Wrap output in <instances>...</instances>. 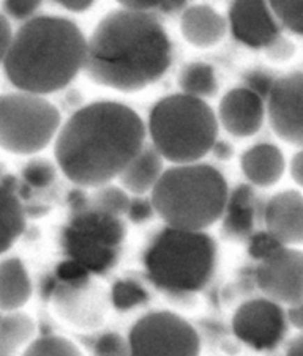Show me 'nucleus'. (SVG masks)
<instances>
[{
    "label": "nucleus",
    "mask_w": 303,
    "mask_h": 356,
    "mask_svg": "<svg viewBox=\"0 0 303 356\" xmlns=\"http://www.w3.org/2000/svg\"><path fill=\"white\" fill-rule=\"evenodd\" d=\"M148 131L163 159L176 165L193 164L215 147L218 118L204 99L176 93L152 109Z\"/></svg>",
    "instance_id": "nucleus-5"
},
{
    "label": "nucleus",
    "mask_w": 303,
    "mask_h": 356,
    "mask_svg": "<svg viewBox=\"0 0 303 356\" xmlns=\"http://www.w3.org/2000/svg\"><path fill=\"white\" fill-rule=\"evenodd\" d=\"M125 10L139 11V13H150V10L157 8L162 5V2H152V0H138V2H121Z\"/></svg>",
    "instance_id": "nucleus-38"
},
{
    "label": "nucleus",
    "mask_w": 303,
    "mask_h": 356,
    "mask_svg": "<svg viewBox=\"0 0 303 356\" xmlns=\"http://www.w3.org/2000/svg\"><path fill=\"white\" fill-rule=\"evenodd\" d=\"M22 175L26 178L29 185L43 188L54 180V168H52L49 163L43 161V159H37V161L27 164V168L24 169Z\"/></svg>",
    "instance_id": "nucleus-30"
},
{
    "label": "nucleus",
    "mask_w": 303,
    "mask_h": 356,
    "mask_svg": "<svg viewBox=\"0 0 303 356\" xmlns=\"http://www.w3.org/2000/svg\"><path fill=\"white\" fill-rule=\"evenodd\" d=\"M13 29L8 17L3 13H0V65H3L5 58L8 56L11 41H13Z\"/></svg>",
    "instance_id": "nucleus-35"
},
{
    "label": "nucleus",
    "mask_w": 303,
    "mask_h": 356,
    "mask_svg": "<svg viewBox=\"0 0 303 356\" xmlns=\"http://www.w3.org/2000/svg\"><path fill=\"white\" fill-rule=\"evenodd\" d=\"M233 330L237 339L254 350H273L288 331V317L281 305L269 298L249 300L235 311Z\"/></svg>",
    "instance_id": "nucleus-10"
},
{
    "label": "nucleus",
    "mask_w": 303,
    "mask_h": 356,
    "mask_svg": "<svg viewBox=\"0 0 303 356\" xmlns=\"http://www.w3.org/2000/svg\"><path fill=\"white\" fill-rule=\"evenodd\" d=\"M163 158L153 147H144L118 175L122 186L133 194H146L155 188L163 174Z\"/></svg>",
    "instance_id": "nucleus-18"
},
{
    "label": "nucleus",
    "mask_w": 303,
    "mask_h": 356,
    "mask_svg": "<svg viewBox=\"0 0 303 356\" xmlns=\"http://www.w3.org/2000/svg\"><path fill=\"white\" fill-rule=\"evenodd\" d=\"M269 7L281 27H286L293 33L303 35V2L278 0L269 2Z\"/></svg>",
    "instance_id": "nucleus-26"
},
{
    "label": "nucleus",
    "mask_w": 303,
    "mask_h": 356,
    "mask_svg": "<svg viewBox=\"0 0 303 356\" xmlns=\"http://www.w3.org/2000/svg\"><path fill=\"white\" fill-rule=\"evenodd\" d=\"M26 229V215L15 189L0 185V254L7 252Z\"/></svg>",
    "instance_id": "nucleus-21"
},
{
    "label": "nucleus",
    "mask_w": 303,
    "mask_h": 356,
    "mask_svg": "<svg viewBox=\"0 0 303 356\" xmlns=\"http://www.w3.org/2000/svg\"><path fill=\"white\" fill-rule=\"evenodd\" d=\"M93 356H130L128 339L118 333H106L95 343Z\"/></svg>",
    "instance_id": "nucleus-29"
},
{
    "label": "nucleus",
    "mask_w": 303,
    "mask_h": 356,
    "mask_svg": "<svg viewBox=\"0 0 303 356\" xmlns=\"http://www.w3.org/2000/svg\"><path fill=\"white\" fill-rule=\"evenodd\" d=\"M286 161L281 150L272 144H258L243 153L242 170L254 186L269 188L280 180Z\"/></svg>",
    "instance_id": "nucleus-17"
},
{
    "label": "nucleus",
    "mask_w": 303,
    "mask_h": 356,
    "mask_svg": "<svg viewBox=\"0 0 303 356\" xmlns=\"http://www.w3.org/2000/svg\"><path fill=\"white\" fill-rule=\"evenodd\" d=\"M21 356H82L73 342L61 336H41L24 350Z\"/></svg>",
    "instance_id": "nucleus-24"
},
{
    "label": "nucleus",
    "mask_w": 303,
    "mask_h": 356,
    "mask_svg": "<svg viewBox=\"0 0 303 356\" xmlns=\"http://www.w3.org/2000/svg\"><path fill=\"white\" fill-rule=\"evenodd\" d=\"M273 84H275V81H273L270 76H267L264 73H253L251 78L248 81V87L249 90L254 92L261 97L263 99L269 98V93L272 90Z\"/></svg>",
    "instance_id": "nucleus-34"
},
{
    "label": "nucleus",
    "mask_w": 303,
    "mask_h": 356,
    "mask_svg": "<svg viewBox=\"0 0 303 356\" xmlns=\"http://www.w3.org/2000/svg\"><path fill=\"white\" fill-rule=\"evenodd\" d=\"M224 234L231 238H245L253 235L254 200L249 186H239L229 195L224 210Z\"/></svg>",
    "instance_id": "nucleus-20"
},
{
    "label": "nucleus",
    "mask_w": 303,
    "mask_h": 356,
    "mask_svg": "<svg viewBox=\"0 0 303 356\" xmlns=\"http://www.w3.org/2000/svg\"><path fill=\"white\" fill-rule=\"evenodd\" d=\"M146 124L128 106L98 101L75 112L56 139V159L71 181L100 188L144 148Z\"/></svg>",
    "instance_id": "nucleus-1"
},
{
    "label": "nucleus",
    "mask_w": 303,
    "mask_h": 356,
    "mask_svg": "<svg viewBox=\"0 0 303 356\" xmlns=\"http://www.w3.org/2000/svg\"><path fill=\"white\" fill-rule=\"evenodd\" d=\"M179 87L182 93L188 97L198 99L213 97L218 88L215 71L210 65L202 62L188 63L179 76Z\"/></svg>",
    "instance_id": "nucleus-23"
},
{
    "label": "nucleus",
    "mask_w": 303,
    "mask_h": 356,
    "mask_svg": "<svg viewBox=\"0 0 303 356\" xmlns=\"http://www.w3.org/2000/svg\"><path fill=\"white\" fill-rule=\"evenodd\" d=\"M286 356H303V331L289 342Z\"/></svg>",
    "instance_id": "nucleus-41"
},
{
    "label": "nucleus",
    "mask_w": 303,
    "mask_h": 356,
    "mask_svg": "<svg viewBox=\"0 0 303 356\" xmlns=\"http://www.w3.org/2000/svg\"><path fill=\"white\" fill-rule=\"evenodd\" d=\"M286 317H288V323L293 325L294 328L303 331V302L290 306L286 312Z\"/></svg>",
    "instance_id": "nucleus-39"
},
{
    "label": "nucleus",
    "mask_w": 303,
    "mask_h": 356,
    "mask_svg": "<svg viewBox=\"0 0 303 356\" xmlns=\"http://www.w3.org/2000/svg\"><path fill=\"white\" fill-rule=\"evenodd\" d=\"M130 356H199L198 331L185 318L168 311L139 318L128 336Z\"/></svg>",
    "instance_id": "nucleus-8"
},
{
    "label": "nucleus",
    "mask_w": 303,
    "mask_h": 356,
    "mask_svg": "<svg viewBox=\"0 0 303 356\" xmlns=\"http://www.w3.org/2000/svg\"><path fill=\"white\" fill-rule=\"evenodd\" d=\"M155 211L152 207V202L147 200H134L130 202L128 207V215L134 222H142L152 216V213Z\"/></svg>",
    "instance_id": "nucleus-36"
},
{
    "label": "nucleus",
    "mask_w": 303,
    "mask_h": 356,
    "mask_svg": "<svg viewBox=\"0 0 303 356\" xmlns=\"http://www.w3.org/2000/svg\"><path fill=\"white\" fill-rule=\"evenodd\" d=\"M112 302L117 309L128 311L147 301V292L134 281H118L112 287Z\"/></svg>",
    "instance_id": "nucleus-27"
},
{
    "label": "nucleus",
    "mask_w": 303,
    "mask_h": 356,
    "mask_svg": "<svg viewBox=\"0 0 303 356\" xmlns=\"http://www.w3.org/2000/svg\"><path fill=\"white\" fill-rule=\"evenodd\" d=\"M215 259V241L207 234L166 227L148 246L144 264L157 287L171 293H193L210 281Z\"/></svg>",
    "instance_id": "nucleus-6"
},
{
    "label": "nucleus",
    "mask_w": 303,
    "mask_h": 356,
    "mask_svg": "<svg viewBox=\"0 0 303 356\" xmlns=\"http://www.w3.org/2000/svg\"><path fill=\"white\" fill-rule=\"evenodd\" d=\"M264 99L247 87L233 88L219 103L218 118L226 131L235 138L256 134L264 123Z\"/></svg>",
    "instance_id": "nucleus-14"
},
{
    "label": "nucleus",
    "mask_w": 303,
    "mask_h": 356,
    "mask_svg": "<svg viewBox=\"0 0 303 356\" xmlns=\"http://www.w3.org/2000/svg\"><path fill=\"white\" fill-rule=\"evenodd\" d=\"M95 211L104 213L109 216H118L128 211L130 199L123 189L117 186H100L98 191L93 194Z\"/></svg>",
    "instance_id": "nucleus-25"
},
{
    "label": "nucleus",
    "mask_w": 303,
    "mask_h": 356,
    "mask_svg": "<svg viewBox=\"0 0 303 356\" xmlns=\"http://www.w3.org/2000/svg\"><path fill=\"white\" fill-rule=\"evenodd\" d=\"M229 24L234 37L249 47H265L281 35V26L269 3L240 0L229 8Z\"/></svg>",
    "instance_id": "nucleus-13"
},
{
    "label": "nucleus",
    "mask_w": 303,
    "mask_h": 356,
    "mask_svg": "<svg viewBox=\"0 0 303 356\" xmlns=\"http://www.w3.org/2000/svg\"><path fill=\"white\" fill-rule=\"evenodd\" d=\"M59 3H61L63 8L73 11V13H82V11L92 8L93 5L91 0H63V2Z\"/></svg>",
    "instance_id": "nucleus-40"
},
{
    "label": "nucleus",
    "mask_w": 303,
    "mask_h": 356,
    "mask_svg": "<svg viewBox=\"0 0 303 356\" xmlns=\"http://www.w3.org/2000/svg\"><path fill=\"white\" fill-rule=\"evenodd\" d=\"M35 333L33 320L21 312H8L0 318V356H17Z\"/></svg>",
    "instance_id": "nucleus-22"
},
{
    "label": "nucleus",
    "mask_w": 303,
    "mask_h": 356,
    "mask_svg": "<svg viewBox=\"0 0 303 356\" xmlns=\"http://www.w3.org/2000/svg\"><path fill=\"white\" fill-rule=\"evenodd\" d=\"M284 245H281L280 241H278L275 236L270 235L267 230L264 232H258L251 235V238H249V246H248V251H249V256L256 260H263L269 259L273 254L280 251L283 249Z\"/></svg>",
    "instance_id": "nucleus-28"
},
{
    "label": "nucleus",
    "mask_w": 303,
    "mask_h": 356,
    "mask_svg": "<svg viewBox=\"0 0 303 356\" xmlns=\"http://www.w3.org/2000/svg\"><path fill=\"white\" fill-rule=\"evenodd\" d=\"M171 54L169 37L157 17L122 8L95 27L87 40L84 70L97 84L138 92L168 71Z\"/></svg>",
    "instance_id": "nucleus-2"
},
{
    "label": "nucleus",
    "mask_w": 303,
    "mask_h": 356,
    "mask_svg": "<svg viewBox=\"0 0 303 356\" xmlns=\"http://www.w3.org/2000/svg\"><path fill=\"white\" fill-rule=\"evenodd\" d=\"M123 227L116 216L93 211L76 218L67 232L73 260L87 270L101 271L112 264L114 246L122 241Z\"/></svg>",
    "instance_id": "nucleus-9"
},
{
    "label": "nucleus",
    "mask_w": 303,
    "mask_h": 356,
    "mask_svg": "<svg viewBox=\"0 0 303 356\" xmlns=\"http://www.w3.org/2000/svg\"><path fill=\"white\" fill-rule=\"evenodd\" d=\"M32 295V282L20 259L0 262V311L13 312L26 305Z\"/></svg>",
    "instance_id": "nucleus-19"
},
{
    "label": "nucleus",
    "mask_w": 303,
    "mask_h": 356,
    "mask_svg": "<svg viewBox=\"0 0 303 356\" xmlns=\"http://www.w3.org/2000/svg\"><path fill=\"white\" fill-rule=\"evenodd\" d=\"M256 284L265 298L278 305L295 306L303 302V252L284 246L261 262Z\"/></svg>",
    "instance_id": "nucleus-11"
},
{
    "label": "nucleus",
    "mask_w": 303,
    "mask_h": 356,
    "mask_svg": "<svg viewBox=\"0 0 303 356\" xmlns=\"http://www.w3.org/2000/svg\"><path fill=\"white\" fill-rule=\"evenodd\" d=\"M265 229L284 246L303 245V195L289 189L273 195L264 209Z\"/></svg>",
    "instance_id": "nucleus-15"
},
{
    "label": "nucleus",
    "mask_w": 303,
    "mask_h": 356,
    "mask_svg": "<svg viewBox=\"0 0 303 356\" xmlns=\"http://www.w3.org/2000/svg\"><path fill=\"white\" fill-rule=\"evenodd\" d=\"M290 175H293L297 185L303 188V148L295 153L293 161H290Z\"/></svg>",
    "instance_id": "nucleus-37"
},
{
    "label": "nucleus",
    "mask_w": 303,
    "mask_h": 356,
    "mask_svg": "<svg viewBox=\"0 0 303 356\" xmlns=\"http://www.w3.org/2000/svg\"><path fill=\"white\" fill-rule=\"evenodd\" d=\"M61 129V114L38 95L15 92L0 97V147L33 155L49 145Z\"/></svg>",
    "instance_id": "nucleus-7"
},
{
    "label": "nucleus",
    "mask_w": 303,
    "mask_h": 356,
    "mask_svg": "<svg viewBox=\"0 0 303 356\" xmlns=\"http://www.w3.org/2000/svg\"><path fill=\"white\" fill-rule=\"evenodd\" d=\"M229 199L222 172L209 164H180L164 170L152 189V207L168 227L204 232L223 218Z\"/></svg>",
    "instance_id": "nucleus-4"
},
{
    "label": "nucleus",
    "mask_w": 303,
    "mask_h": 356,
    "mask_svg": "<svg viewBox=\"0 0 303 356\" xmlns=\"http://www.w3.org/2000/svg\"><path fill=\"white\" fill-rule=\"evenodd\" d=\"M180 27L189 44L210 47L223 40L228 31V22L210 5H189L183 10Z\"/></svg>",
    "instance_id": "nucleus-16"
},
{
    "label": "nucleus",
    "mask_w": 303,
    "mask_h": 356,
    "mask_svg": "<svg viewBox=\"0 0 303 356\" xmlns=\"http://www.w3.org/2000/svg\"><path fill=\"white\" fill-rule=\"evenodd\" d=\"M267 115L278 138L303 148V73L275 81L267 98Z\"/></svg>",
    "instance_id": "nucleus-12"
},
{
    "label": "nucleus",
    "mask_w": 303,
    "mask_h": 356,
    "mask_svg": "<svg viewBox=\"0 0 303 356\" xmlns=\"http://www.w3.org/2000/svg\"><path fill=\"white\" fill-rule=\"evenodd\" d=\"M87 38L73 21L35 16L13 35L5 74L17 90L38 95L67 87L84 68Z\"/></svg>",
    "instance_id": "nucleus-3"
},
{
    "label": "nucleus",
    "mask_w": 303,
    "mask_h": 356,
    "mask_svg": "<svg viewBox=\"0 0 303 356\" xmlns=\"http://www.w3.org/2000/svg\"><path fill=\"white\" fill-rule=\"evenodd\" d=\"M40 3L41 2H37V0H33V2H26V0H21L20 2V0H15V2H5L3 11L17 21H29L37 13Z\"/></svg>",
    "instance_id": "nucleus-32"
},
{
    "label": "nucleus",
    "mask_w": 303,
    "mask_h": 356,
    "mask_svg": "<svg viewBox=\"0 0 303 356\" xmlns=\"http://www.w3.org/2000/svg\"><path fill=\"white\" fill-rule=\"evenodd\" d=\"M57 276L70 287H81L87 284L88 270L76 260H68L57 268Z\"/></svg>",
    "instance_id": "nucleus-31"
},
{
    "label": "nucleus",
    "mask_w": 303,
    "mask_h": 356,
    "mask_svg": "<svg viewBox=\"0 0 303 356\" xmlns=\"http://www.w3.org/2000/svg\"><path fill=\"white\" fill-rule=\"evenodd\" d=\"M294 44L290 43L289 40L284 38L283 35H280L277 40H273L272 43L265 47L267 56L273 58V60H286V58L294 56Z\"/></svg>",
    "instance_id": "nucleus-33"
}]
</instances>
